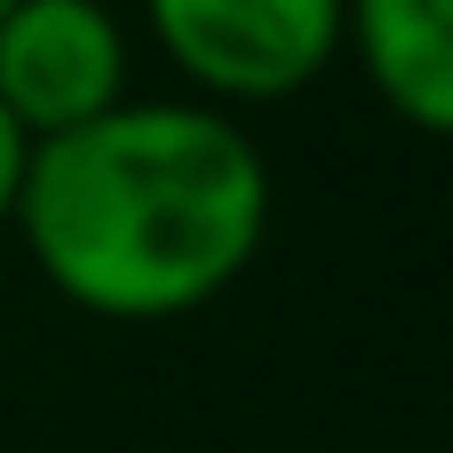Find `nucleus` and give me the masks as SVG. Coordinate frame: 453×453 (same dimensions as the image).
Masks as SVG:
<instances>
[{
	"instance_id": "obj_1",
	"label": "nucleus",
	"mask_w": 453,
	"mask_h": 453,
	"mask_svg": "<svg viewBox=\"0 0 453 453\" xmlns=\"http://www.w3.org/2000/svg\"><path fill=\"white\" fill-rule=\"evenodd\" d=\"M16 231L72 311L159 326L247 279L271 231V167L231 111L127 96L88 127L32 143Z\"/></svg>"
},
{
	"instance_id": "obj_2",
	"label": "nucleus",
	"mask_w": 453,
	"mask_h": 453,
	"mask_svg": "<svg viewBox=\"0 0 453 453\" xmlns=\"http://www.w3.org/2000/svg\"><path fill=\"white\" fill-rule=\"evenodd\" d=\"M143 16L215 104H279L342 56V0H143Z\"/></svg>"
},
{
	"instance_id": "obj_3",
	"label": "nucleus",
	"mask_w": 453,
	"mask_h": 453,
	"mask_svg": "<svg viewBox=\"0 0 453 453\" xmlns=\"http://www.w3.org/2000/svg\"><path fill=\"white\" fill-rule=\"evenodd\" d=\"M127 104V24L104 0H16L0 16V111L56 143Z\"/></svg>"
},
{
	"instance_id": "obj_4",
	"label": "nucleus",
	"mask_w": 453,
	"mask_h": 453,
	"mask_svg": "<svg viewBox=\"0 0 453 453\" xmlns=\"http://www.w3.org/2000/svg\"><path fill=\"white\" fill-rule=\"evenodd\" d=\"M342 48L406 127H453V0H342Z\"/></svg>"
},
{
	"instance_id": "obj_5",
	"label": "nucleus",
	"mask_w": 453,
	"mask_h": 453,
	"mask_svg": "<svg viewBox=\"0 0 453 453\" xmlns=\"http://www.w3.org/2000/svg\"><path fill=\"white\" fill-rule=\"evenodd\" d=\"M24 167H32V143L16 135V119L0 111V239L16 231V199H24Z\"/></svg>"
},
{
	"instance_id": "obj_6",
	"label": "nucleus",
	"mask_w": 453,
	"mask_h": 453,
	"mask_svg": "<svg viewBox=\"0 0 453 453\" xmlns=\"http://www.w3.org/2000/svg\"><path fill=\"white\" fill-rule=\"evenodd\" d=\"M8 8H16V0H0V16H8Z\"/></svg>"
}]
</instances>
